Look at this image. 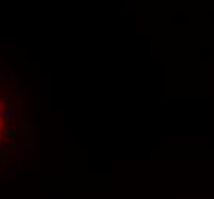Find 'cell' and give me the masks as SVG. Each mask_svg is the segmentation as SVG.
Listing matches in <instances>:
<instances>
[{"label":"cell","instance_id":"cell-1","mask_svg":"<svg viewBox=\"0 0 214 199\" xmlns=\"http://www.w3.org/2000/svg\"><path fill=\"white\" fill-rule=\"evenodd\" d=\"M8 118H9V120H11V118L14 120V118H15V112H14V110H9V112H8Z\"/></svg>","mask_w":214,"mask_h":199},{"label":"cell","instance_id":"cell-2","mask_svg":"<svg viewBox=\"0 0 214 199\" xmlns=\"http://www.w3.org/2000/svg\"><path fill=\"white\" fill-rule=\"evenodd\" d=\"M3 140H5V138H3V135H0V144L3 142Z\"/></svg>","mask_w":214,"mask_h":199},{"label":"cell","instance_id":"cell-3","mask_svg":"<svg viewBox=\"0 0 214 199\" xmlns=\"http://www.w3.org/2000/svg\"><path fill=\"white\" fill-rule=\"evenodd\" d=\"M0 132H3V126H2V123H0Z\"/></svg>","mask_w":214,"mask_h":199},{"label":"cell","instance_id":"cell-4","mask_svg":"<svg viewBox=\"0 0 214 199\" xmlns=\"http://www.w3.org/2000/svg\"><path fill=\"white\" fill-rule=\"evenodd\" d=\"M2 106H3V103H2V101H0V110H2Z\"/></svg>","mask_w":214,"mask_h":199}]
</instances>
